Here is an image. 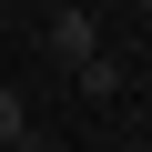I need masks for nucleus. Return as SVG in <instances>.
Wrapping results in <instances>:
<instances>
[{
    "instance_id": "f257e3e1",
    "label": "nucleus",
    "mask_w": 152,
    "mask_h": 152,
    "mask_svg": "<svg viewBox=\"0 0 152 152\" xmlns=\"http://www.w3.org/2000/svg\"><path fill=\"white\" fill-rule=\"evenodd\" d=\"M41 41H51V61L71 71V81L102 61V31H91V10H51V31H41Z\"/></svg>"
},
{
    "instance_id": "f03ea898",
    "label": "nucleus",
    "mask_w": 152,
    "mask_h": 152,
    "mask_svg": "<svg viewBox=\"0 0 152 152\" xmlns=\"http://www.w3.org/2000/svg\"><path fill=\"white\" fill-rule=\"evenodd\" d=\"M0 152H41V122H31V102L0 81Z\"/></svg>"
},
{
    "instance_id": "7ed1b4c3",
    "label": "nucleus",
    "mask_w": 152,
    "mask_h": 152,
    "mask_svg": "<svg viewBox=\"0 0 152 152\" xmlns=\"http://www.w3.org/2000/svg\"><path fill=\"white\" fill-rule=\"evenodd\" d=\"M132 10H152V0H132Z\"/></svg>"
}]
</instances>
